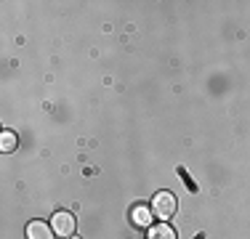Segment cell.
<instances>
[{"label": "cell", "mask_w": 250, "mask_h": 239, "mask_svg": "<svg viewBox=\"0 0 250 239\" xmlns=\"http://www.w3.org/2000/svg\"><path fill=\"white\" fill-rule=\"evenodd\" d=\"M176 210H178V202L170 191H157V194L152 197V213L157 215V218L168 220L176 215Z\"/></svg>", "instance_id": "6da1fadb"}, {"label": "cell", "mask_w": 250, "mask_h": 239, "mask_svg": "<svg viewBox=\"0 0 250 239\" xmlns=\"http://www.w3.org/2000/svg\"><path fill=\"white\" fill-rule=\"evenodd\" d=\"M51 229H53V234H56L59 239L75 237V215L67 213V210H59L56 215H53V220H51Z\"/></svg>", "instance_id": "7a4b0ae2"}, {"label": "cell", "mask_w": 250, "mask_h": 239, "mask_svg": "<svg viewBox=\"0 0 250 239\" xmlns=\"http://www.w3.org/2000/svg\"><path fill=\"white\" fill-rule=\"evenodd\" d=\"M27 239H53V229L43 220H32L27 226Z\"/></svg>", "instance_id": "3957f363"}, {"label": "cell", "mask_w": 250, "mask_h": 239, "mask_svg": "<svg viewBox=\"0 0 250 239\" xmlns=\"http://www.w3.org/2000/svg\"><path fill=\"white\" fill-rule=\"evenodd\" d=\"M146 239H176V231L168 220H160V223L149 226V237Z\"/></svg>", "instance_id": "277c9868"}, {"label": "cell", "mask_w": 250, "mask_h": 239, "mask_svg": "<svg viewBox=\"0 0 250 239\" xmlns=\"http://www.w3.org/2000/svg\"><path fill=\"white\" fill-rule=\"evenodd\" d=\"M130 218H133V226H139V229L152 226V210L146 205H136L133 213H130Z\"/></svg>", "instance_id": "5b68a950"}, {"label": "cell", "mask_w": 250, "mask_h": 239, "mask_svg": "<svg viewBox=\"0 0 250 239\" xmlns=\"http://www.w3.org/2000/svg\"><path fill=\"white\" fill-rule=\"evenodd\" d=\"M16 143H19V139H16L14 130H3V139H0V149H3V152H14Z\"/></svg>", "instance_id": "8992f818"}, {"label": "cell", "mask_w": 250, "mask_h": 239, "mask_svg": "<svg viewBox=\"0 0 250 239\" xmlns=\"http://www.w3.org/2000/svg\"><path fill=\"white\" fill-rule=\"evenodd\" d=\"M69 239H80V237H69Z\"/></svg>", "instance_id": "52a82bcc"}]
</instances>
